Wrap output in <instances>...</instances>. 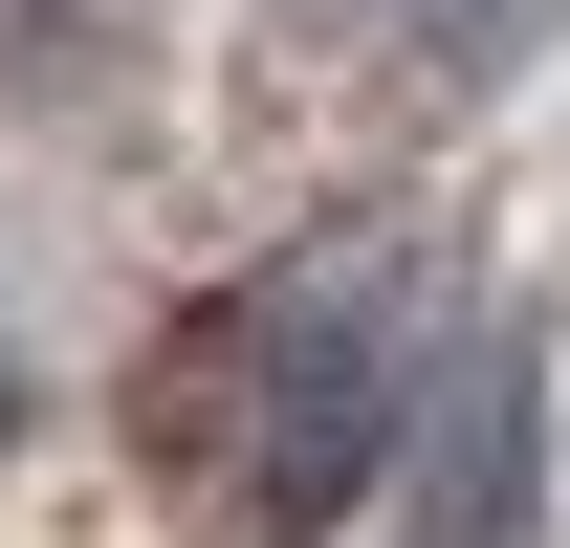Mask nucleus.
Here are the masks:
<instances>
[{
	"label": "nucleus",
	"instance_id": "obj_1",
	"mask_svg": "<svg viewBox=\"0 0 570 548\" xmlns=\"http://www.w3.org/2000/svg\"><path fill=\"white\" fill-rule=\"evenodd\" d=\"M198 417H219V505L242 527H352L395 417H417V285H395V242H307L285 285H242L198 330Z\"/></svg>",
	"mask_w": 570,
	"mask_h": 548
},
{
	"label": "nucleus",
	"instance_id": "obj_2",
	"mask_svg": "<svg viewBox=\"0 0 570 548\" xmlns=\"http://www.w3.org/2000/svg\"><path fill=\"white\" fill-rule=\"evenodd\" d=\"M527 505H549V395H527V351H483L439 439V548H527Z\"/></svg>",
	"mask_w": 570,
	"mask_h": 548
},
{
	"label": "nucleus",
	"instance_id": "obj_3",
	"mask_svg": "<svg viewBox=\"0 0 570 548\" xmlns=\"http://www.w3.org/2000/svg\"><path fill=\"white\" fill-rule=\"evenodd\" d=\"M307 22H352V0H307Z\"/></svg>",
	"mask_w": 570,
	"mask_h": 548
}]
</instances>
